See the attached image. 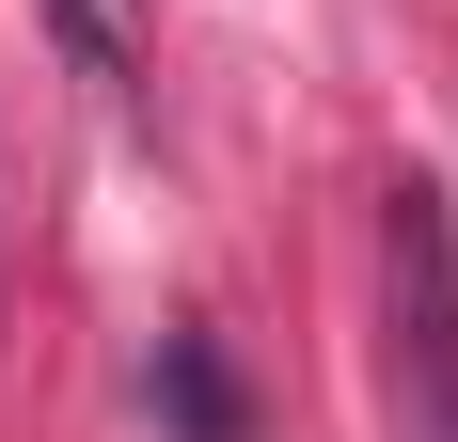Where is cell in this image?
I'll use <instances>...</instances> for the list:
<instances>
[{
  "label": "cell",
  "mask_w": 458,
  "mask_h": 442,
  "mask_svg": "<svg viewBox=\"0 0 458 442\" xmlns=\"http://www.w3.org/2000/svg\"><path fill=\"white\" fill-rule=\"evenodd\" d=\"M379 379H395V442H458V190L443 174L379 190Z\"/></svg>",
  "instance_id": "6da1fadb"
},
{
  "label": "cell",
  "mask_w": 458,
  "mask_h": 442,
  "mask_svg": "<svg viewBox=\"0 0 458 442\" xmlns=\"http://www.w3.org/2000/svg\"><path fill=\"white\" fill-rule=\"evenodd\" d=\"M158 411H174V442H253V411H237L206 332H158Z\"/></svg>",
  "instance_id": "7a4b0ae2"
},
{
  "label": "cell",
  "mask_w": 458,
  "mask_h": 442,
  "mask_svg": "<svg viewBox=\"0 0 458 442\" xmlns=\"http://www.w3.org/2000/svg\"><path fill=\"white\" fill-rule=\"evenodd\" d=\"M47 16H64V47H80L111 95H142V80H127V16H111V0H47Z\"/></svg>",
  "instance_id": "3957f363"
}]
</instances>
